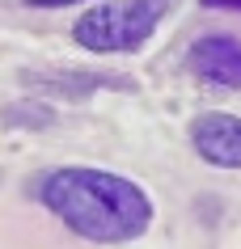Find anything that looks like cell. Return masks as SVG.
Listing matches in <instances>:
<instances>
[{
	"instance_id": "5",
	"label": "cell",
	"mask_w": 241,
	"mask_h": 249,
	"mask_svg": "<svg viewBox=\"0 0 241 249\" xmlns=\"http://www.w3.org/2000/svg\"><path fill=\"white\" fill-rule=\"evenodd\" d=\"M34 9H64V4H80V0H26Z\"/></svg>"
},
{
	"instance_id": "3",
	"label": "cell",
	"mask_w": 241,
	"mask_h": 249,
	"mask_svg": "<svg viewBox=\"0 0 241 249\" xmlns=\"http://www.w3.org/2000/svg\"><path fill=\"white\" fill-rule=\"evenodd\" d=\"M190 144L207 165L241 169V118L237 114H203L190 127Z\"/></svg>"
},
{
	"instance_id": "2",
	"label": "cell",
	"mask_w": 241,
	"mask_h": 249,
	"mask_svg": "<svg viewBox=\"0 0 241 249\" xmlns=\"http://www.w3.org/2000/svg\"><path fill=\"white\" fill-rule=\"evenodd\" d=\"M165 9H169V0H110V4L80 13V21L72 26V38L85 51H97V55L135 51L161 26Z\"/></svg>"
},
{
	"instance_id": "6",
	"label": "cell",
	"mask_w": 241,
	"mask_h": 249,
	"mask_svg": "<svg viewBox=\"0 0 241 249\" xmlns=\"http://www.w3.org/2000/svg\"><path fill=\"white\" fill-rule=\"evenodd\" d=\"M207 9H241V0H203Z\"/></svg>"
},
{
	"instance_id": "1",
	"label": "cell",
	"mask_w": 241,
	"mask_h": 249,
	"mask_svg": "<svg viewBox=\"0 0 241 249\" xmlns=\"http://www.w3.org/2000/svg\"><path fill=\"white\" fill-rule=\"evenodd\" d=\"M42 203L89 241H131L152 224V203L135 182L106 169H55L42 182Z\"/></svg>"
},
{
	"instance_id": "4",
	"label": "cell",
	"mask_w": 241,
	"mask_h": 249,
	"mask_svg": "<svg viewBox=\"0 0 241 249\" xmlns=\"http://www.w3.org/2000/svg\"><path fill=\"white\" fill-rule=\"evenodd\" d=\"M190 72L224 89H241V38L233 34H203L190 47Z\"/></svg>"
}]
</instances>
